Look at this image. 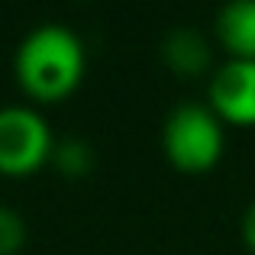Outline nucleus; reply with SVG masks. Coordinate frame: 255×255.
<instances>
[{
  "label": "nucleus",
  "instance_id": "obj_1",
  "mask_svg": "<svg viewBox=\"0 0 255 255\" xmlns=\"http://www.w3.org/2000/svg\"><path fill=\"white\" fill-rule=\"evenodd\" d=\"M87 71L84 42L71 26L42 23L16 45L13 75L32 104H62L81 87Z\"/></svg>",
  "mask_w": 255,
  "mask_h": 255
},
{
  "label": "nucleus",
  "instance_id": "obj_3",
  "mask_svg": "<svg viewBox=\"0 0 255 255\" xmlns=\"http://www.w3.org/2000/svg\"><path fill=\"white\" fill-rule=\"evenodd\" d=\"M52 152H55L52 126L36 107H0V174L3 178H29L39 168L52 165Z\"/></svg>",
  "mask_w": 255,
  "mask_h": 255
},
{
  "label": "nucleus",
  "instance_id": "obj_8",
  "mask_svg": "<svg viewBox=\"0 0 255 255\" xmlns=\"http://www.w3.org/2000/svg\"><path fill=\"white\" fill-rule=\"evenodd\" d=\"M29 243V223L10 204H0V255H19Z\"/></svg>",
  "mask_w": 255,
  "mask_h": 255
},
{
  "label": "nucleus",
  "instance_id": "obj_5",
  "mask_svg": "<svg viewBox=\"0 0 255 255\" xmlns=\"http://www.w3.org/2000/svg\"><path fill=\"white\" fill-rule=\"evenodd\" d=\"M213 42L226 52V58L255 62V0L223 3L213 16Z\"/></svg>",
  "mask_w": 255,
  "mask_h": 255
},
{
  "label": "nucleus",
  "instance_id": "obj_6",
  "mask_svg": "<svg viewBox=\"0 0 255 255\" xmlns=\"http://www.w3.org/2000/svg\"><path fill=\"white\" fill-rule=\"evenodd\" d=\"M162 62L168 65V71L181 78H204L210 75L213 65V42L197 29H171L162 39Z\"/></svg>",
  "mask_w": 255,
  "mask_h": 255
},
{
  "label": "nucleus",
  "instance_id": "obj_9",
  "mask_svg": "<svg viewBox=\"0 0 255 255\" xmlns=\"http://www.w3.org/2000/svg\"><path fill=\"white\" fill-rule=\"evenodd\" d=\"M243 243L249 246V252L255 255V200L246 207V213H243Z\"/></svg>",
  "mask_w": 255,
  "mask_h": 255
},
{
  "label": "nucleus",
  "instance_id": "obj_2",
  "mask_svg": "<svg viewBox=\"0 0 255 255\" xmlns=\"http://www.w3.org/2000/svg\"><path fill=\"white\" fill-rule=\"evenodd\" d=\"M162 152L171 168L204 174L217 168L226 152V126L207 104L184 100L162 123Z\"/></svg>",
  "mask_w": 255,
  "mask_h": 255
},
{
  "label": "nucleus",
  "instance_id": "obj_4",
  "mask_svg": "<svg viewBox=\"0 0 255 255\" xmlns=\"http://www.w3.org/2000/svg\"><path fill=\"white\" fill-rule=\"evenodd\" d=\"M207 107L223 126H255V62L223 58L207 78Z\"/></svg>",
  "mask_w": 255,
  "mask_h": 255
},
{
  "label": "nucleus",
  "instance_id": "obj_7",
  "mask_svg": "<svg viewBox=\"0 0 255 255\" xmlns=\"http://www.w3.org/2000/svg\"><path fill=\"white\" fill-rule=\"evenodd\" d=\"M52 165H55L65 178H81V174L91 171L94 152H91V145H87V142H81V139H62V142H55Z\"/></svg>",
  "mask_w": 255,
  "mask_h": 255
}]
</instances>
